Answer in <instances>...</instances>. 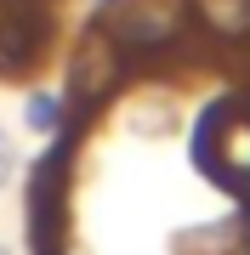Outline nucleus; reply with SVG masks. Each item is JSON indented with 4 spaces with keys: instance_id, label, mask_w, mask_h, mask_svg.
Here are the masks:
<instances>
[{
    "instance_id": "6e6552de",
    "label": "nucleus",
    "mask_w": 250,
    "mask_h": 255,
    "mask_svg": "<svg viewBox=\"0 0 250 255\" xmlns=\"http://www.w3.org/2000/svg\"><path fill=\"white\" fill-rule=\"evenodd\" d=\"M97 6H114V0H97Z\"/></svg>"
},
{
    "instance_id": "423d86ee",
    "label": "nucleus",
    "mask_w": 250,
    "mask_h": 255,
    "mask_svg": "<svg viewBox=\"0 0 250 255\" xmlns=\"http://www.w3.org/2000/svg\"><path fill=\"white\" fill-rule=\"evenodd\" d=\"M63 119H68V102L57 97V91H34V97L23 102V125L34 130V136H57Z\"/></svg>"
},
{
    "instance_id": "1a4fd4ad",
    "label": "nucleus",
    "mask_w": 250,
    "mask_h": 255,
    "mask_svg": "<svg viewBox=\"0 0 250 255\" xmlns=\"http://www.w3.org/2000/svg\"><path fill=\"white\" fill-rule=\"evenodd\" d=\"M0 255H11V250H6V244H0Z\"/></svg>"
},
{
    "instance_id": "f257e3e1",
    "label": "nucleus",
    "mask_w": 250,
    "mask_h": 255,
    "mask_svg": "<svg viewBox=\"0 0 250 255\" xmlns=\"http://www.w3.org/2000/svg\"><path fill=\"white\" fill-rule=\"evenodd\" d=\"M108 34L120 40L131 57H154V51H171L176 40L188 34V0H114L102 11Z\"/></svg>"
},
{
    "instance_id": "0eeeda50",
    "label": "nucleus",
    "mask_w": 250,
    "mask_h": 255,
    "mask_svg": "<svg viewBox=\"0 0 250 255\" xmlns=\"http://www.w3.org/2000/svg\"><path fill=\"white\" fill-rule=\"evenodd\" d=\"M11 182H17V142L0 130V187H11Z\"/></svg>"
},
{
    "instance_id": "f03ea898",
    "label": "nucleus",
    "mask_w": 250,
    "mask_h": 255,
    "mask_svg": "<svg viewBox=\"0 0 250 255\" xmlns=\"http://www.w3.org/2000/svg\"><path fill=\"white\" fill-rule=\"evenodd\" d=\"M199 164L233 193H250V108L222 102L199 125Z\"/></svg>"
},
{
    "instance_id": "39448f33",
    "label": "nucleus",
    "mask_w": 250,
    "mask_h": 255,
    "mask_svg": "<svg viewBox=\"0 0 250 255\" xmlns=\"http://www.w3.org/2000/svg\"><path fill=\"white\" fill-rule=\"evenodd\" d=\"M188 23L216 46H250V0H188Z\"/></svg>"
},
{
    "instance_id": "7ed1b4c3",
    "label": "nucleus",
    "mask_w": 250,
    "mask_h": 255,
    "mask_svg": "<svg viewBox=\"0 0 250 255\" xmlns=\"http://www.w3.org/2000/svg\"><path fill=\"white\" fill-rule=\"evenodd\" d=\"M125 46L120 40L108 34V23H91L80 34V46H74V57H68V108H91V102H102L114 91V85H120V74H125Z\"/></svg>"
},
{
    "instance_id": "20e7f679",
    "label": "nucleus",
    "mask_w": 250,
    "mask_h": 255,
    "mask_svg": "<svg viewBox=\"0 0 250 255\" xmlns=\"http://www.w3.org/2000/svg\"><path fill=\"white\" fill-rule=\"evenodd\" d=\"M51 51L46 0H0V80H23Z\"/></svg>"
}]
</instances>
